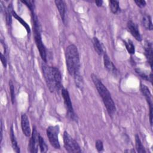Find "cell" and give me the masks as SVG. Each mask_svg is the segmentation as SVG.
Masks as SVG:
<instances>
[{
	"mask_svg": "<svg viewBox=\"0 0 153 153\" xmlns=\"http://www.w3.org/2000/svg\"><path fill=\"white\" fill-rule=\"evenodd\" d=\"M42 71L49 90L51 93L60 91L63 87L62 75L59 69L54 66H50L44 62L42 63Z\"/></svg>",
	"mask_w": 153,
	"mask_h": 153,
	"instance_id": "1",
	"label": "cell"
},
{
	"mask_svg": "<svg viewBox=\"0 0 153 153\" xmlns=\"http://www.w3.org/2000/svg\"><path fill=\"white\" fill-rule=\"evenodd\" d=\"M91 78L95 85V87L97 90L99 94L102 99L108 114L110 116H112L115 112L116 108L109 90L96 75L91 74Z\"/></svg>",
	"mask_w": 153,
	"mask_h": 153,
	"instance_id": "2",
	"label": "cell"
},
{
	"mask_svg": "<svg viewBox=\"0 0 153 153\" xmlns=\"http://www.w3.org/2000/svg\"><path fill=\"white\" fill-rule=\"evenodd\" d=\"M65 60L68 73L74 76L80 74V61L78 48L74 44L69 45L65 50Z\"/></svg>",
	"mask_w": 153,
	"mask_h": 153,
	"instance_id": "3",
	"label": "cell"
},
{
	"mask_svg": "<svg viewBox=\"0 0 153 153\" xmlns=\"http://www.w3.org/2000/svg\"><path fill=\"white\" fill-rule=\"evenodd\" d=\"M32 19L33 22V29L34 33V38L35 41L38 48V50L39 52V54L42 60L44 62H47V53L45 47L42 42V37H41V25L39 24V20L38 19L37 16H36L35 12L31 13Z\"/></svg>",
	"mask_w": 153,
	"mask_h": 153,
	"instance_id": "4",
	"label": "cell"
},
{
	"mask_svg": "<svg viewBox=\"0 0 153 153\" xmlns=\"http://www.w3.org/2000/svg\"><path fill=\"white\" fill-rule=\"evenodd\" d=\"M59 126L57 125L50 126L46 129V133L49 142L51 146L56 149H60V148L59 140Z\"/></svg>",
	"mask_w": 153,
	"mask_h": 153,
	"instance_id": "5",
	"label": "cell"
},
{
	"mask_svg": "<svg viewBox=\"0 0 153 153\" xmlns=\"http://www.w3.org/2000/svg\"><path fill=\"white\" fill-rule=\"evenodd\" d=\"M63 143L64 147L68 152H81V148L78 142L66 131H65L63 133Z\"/></svg>",
	"mask_w": 153,
	"mask_h": 153,
	"instance_id": "6",
	"label": "cell"
},
{
	"mask_svg": "<svg viewBox=\"0 0 153 153\" xmlns=\"http://www.w3.org/2000/svg\"><path fill=\"white\" fill-rule=\"evenodd\" d=\"M61 93L64 100V103L67 111L68 117L73 120H76V115L72 107L71 100L68 90L62 87L61 89Z\"/></svg>",
	"mask_w": 153,
	"mask_h": 153,
	"instance_id": "7",
	"label": "cell"
},
{
	"mask_svg": "<svg viewBox=\"0 0 153 153\" xmlns=\"http://www.w3.org/2000/svg\"><path fill=\"white\" fill-rule=\"evenodd\" d=\"M39 133L36 130L35 126L33 127L32 132L31 134V137L29 140V148L30 152H37L38 148L39 146Z\"/></svg>",
	"mask_w": 153,
	"mask_h": 153,
	"instance_id": "8",
	"label": "cell"
},
{
	"mask_svg": "<svg viewBox=\"0 0 153 153\" xmlns=\"http://www.w3.org/2000/svg\"><path fill=\"white\" fill-rule=\"evenodd\" d=\"M140 90L145 97V99L149 105V118H151L152 117V94L149 89V88L143 84H140Z\"/></svg>",
	"mask_w": 153,
	"mask_h": 153,
	"instance_id": "9",
	"label": "cell"
},
{
	"mask_svg": "<svg viewBox=\"0 0 153 153\" xmlns=\"http://www.w3.org/2000/svg\"><path fill=\"white\" fill-rule=\"evenodd\" d=\"M127 27L131 35L138 41L142 40V35L139 32L138 26L132 20H129L127 24Z\"/></svg>",
	"mask_w": 153,
	"mask_h": 153,
	"instance_id": "10",
	"label": "cell"
},
{
	"mask_svg": "<svg viewBox=\"0 0 153 153\" xmlns=\"http://www.w3.org/2000/svg\"><path fill=\"white\" fill-rule=\"evenodd\" d=\"M103 63L106 69L111 74L117 76L119 74V71L114 65L113 62L109 59L108 55L106 53L103 54Z\"/></svg>",
	"mask_w": 153,
	"mask_h": 153,
	"instance_id": "11",
	"label": "cell"
},
{
	"mask_svg": "<svg viewBox=\"0 0 153 153\" xmlns=\"http://www.w3.org/2000/svg\"><path fill=\"white\" fill-rule=\"evenodd\" d=\"M21 127L24 135L26 137H30L32 134L31 129L29 118L26 114H22L21 115Z\"/></svg>",
	"mask_w": 153,
	"mask_h": 153,
	"instance_id": "12",
	"label": "cell"
},
{
	"mask_svg": "<svg viewBox=\"0 0 153 153\" xmlns=\"http://www.w3.org/2000/svg\"><path fill=\"white\" fill-rule=\"evenodd\" d=\"M152 44L151 42L146 41L144 45V54L151 68L152 66Z\"/></svg>",
	"mask_w": 153,
	"mask_h": 153,
	"instance_id": "13",
	"label": "cell"
},
{
	"mask_svg": "<svg viewBox=\"0 0 153 153\" xmlns=\"http://www.w3.org/2000/svg\"><path fill=\"white\" fill-rule=\"evenodd\" d=\"M54 3L59 12L62 20H63V22H65V19H66V11L65 2L63 0H56L54 1Z\"/></svg>",
	"mask_w": 153,
	"mask_h": 153,
	"instance_id": "14",
	"label": "cell"
},
{
	"mask_svg": "<svg viewBox=\"0 0 153 153\" xmlns=\"http://www.w3.org/2000/svg\"><path fill=\"white\" fill-rule=\"evenodd\" d=\"M10 139H11V145L12 147L13 148V150L17 152V153H20V148L18 145L17 143V141L16 140L15 134H14V131L13 130V125H11V127H10Z\"/></svg>",
	"mask_w": 153,
	"mask_h": 153,
	"instance_id": "15",
	"label": "cell"
},
{
	"mask_svg": "<svg viewBox=\"0 0 153 153\" xmlns=\"http://www.w3.org/2000/svg\"><path fill=\"white\" fill-rule=\"evenodd\" d=\"M142 23L144 27L149 30H152L153 29V25L152 23L151 17L148 14H143L142 16Z\"/></svg>",
	"mask_w": 153,
	"mask_h": 153,
	"instance_id": "16",
	"label": "cell"
},
{
	"mask_svg": "<svg viewBox=\"0 0 153 153\" xmlns=\"http://www.w3.org/2000/svg\"><path fill=\"white\" fill-rule=\"evenodd\" d=\"M10 9H11V12L12 16H13L14 18H16V19L25 27V28L26 29L27 32L28 33H29L30 32V27H29L28 24H27L23 19H22L19 16H18L17 14L13 10V7H12L11 4H10Z\"/></svg>",
	"mask_w": 153,
	"mask_h": 153,
	"instance_id": "17",
	"label": "cell"
},
{
	"mask_svg": "<svg viewBox=\"0 0 153 153\" xmlns=\"http://www.w3.org/2000/svg\"><path fill=\"white\" fill-rule=\"evenodd\" d=\"M92 42H93V45L94 47V49L95 50V51L96 52V53L98 55H102L103 54V48L101 44V42H100V41L99 40V39L96 37L94 36L93 38L92 39Z\"/></svg>",
	"mask_w": 153,
	"mask_h": 153,
	"instance_id": "18",
	"label": "cell"
},
{
	"mask_svg": "<svg viewBox=\"0 0 153 153\" xmlns=\"http://www.w3.org/2000/svg\"><path fill=\"white\" fill-rule=\"evenodd\" d=\"M134 70H135L136 73L138 75H139L142 79L148 81H150L152 83V73H151L149 75H148L144 71L142 70L140 68H136Z\"/></svg>",
	"mask_w": 153,
	"mask_h": 153,
	"instance_id": "19",
	"label": "cell"
},
{
	"mask_svg": "<svg viewBox=\"0 0 153 153\" xmlns=\"http://www.w3.org/2000/svg\"><path fill=\"white\" fill-rule=\"evenodd\" d=\"M135 145H136V151L139 153H146V151L143 146L142 142L139 138L138 134L135 135Z\"/></svg>",
	"mask_w": 153,
	"mask_h": 153,
	"instance_id": "20",
	"label": "cell"
},
{
	"mask_svg": "<svg viewBox=\"0 0 153 153\" xmlns=\"http://www.w3.org/2000/svg\"><path fill=\"white\" fill-rule=\"evenodd\" d=\"M109 7L113 14H117L120 11L119 1L115 0H111L109 1Z\"/></svg>",
	"mask_w": 153,
	"mask_h": 153,
	"instance_id": "21",
	"label": "cell"
},
{
	"mask_svg": "<svg viewBox=\"0 0 153 153\" xmlns=\"http://www.w3.org/2000/svg\"><path fill=\"white\" fill-rule=\"evenodd\" d=\"M39 147L41 152H46L48 149V146L44 139V138L39 134Z\"/></svg>",
	"mask_w": 153,
	"mask_h": 153,
	"instance_id": "22",
	"label": "cell"
},
{
	"mask_svg": "<svg viewBox=\"0 0 153 153\" xmlns=\"http://www.w3.org/2000/svg\"><path fill=\"white\" fill-rule=\"evenodd\" d=\"M124 43L128 53L130 54H134L135 52V48L132 41L131 40H128L127 41H124Z\"/></svg>",
	"mask_w": 153,
	"mask_h": 153,
	"instance_id": "23",
	"label": "cell"
},
{
	"mask_svg": "<svg viewBox=\"0 0 153 153\" xmlns=\"http://www.w3.org/2000/svg\"><path fill=\"white\" fill-rule=\"evenodd\" d=\"M74 80H75V83L76 86L78 88H80V89H82V87H83L84 82H83L82 77V76L80 75V74L75 75V76H74Z\"/></svg>",
	"mask_w": 153,
	"mask_h": 153,
	"instance_id": "24",
	"label": "cell"
},
{
	"mask_svg": "<svg viewBox=\"0 0 153 153\" xmlns=\"http://www.w3.org/2000/svg\"><path fill=\"white\" fill-rule=\"evenodd\" d=\"M9 86H10V91L11 102L13 104H14L15 101V90H14V84L11 80L9 81Z\"/></svg>",
	"mask_w": 153,
	"mask_h": 153,
	"instance_id": "25",
	"label": "cell"
},
{
	"mask_svg": "<svg viewBox=\"0 0 153 153\" xmlns=\"http://www.w3.org/2000/svg\"><path fill=\"white\" fill-rule=\"evenodd\" d=\"M22 3L25 4L29 9L31 13L35 12V5H34V1H22Z\"/></svg>",
	"mask_w": 153,
	"mask_h": 153,
	"instance_id": "26",
	"label": "cell"
},
{
	"mask_svg": "<svg viewBox=\"0 0 153 153\" xmlns=\"http://www.w3.org/2000/svg\"><path fill=\"white\" fill-rule=\"evenodd\" d=\"M95 147H96V149H97V151L99 152H101L103 151V142L100 140V139H98L96 141V143H95Z\"/></svg>",
	"mask_w": 153,
	"mask_h": 153,
	"instance_id": "27",
	"label": "cell"
},
{
	"mask_svg": "<svg viewBox=\"0 0 153 153\" xmlns=\"http://www.w3.org/2000/svg\"><path fill=\"white\" fill-rule=\"evenodd\" d=\"M134 2L140 8H143L146 5V1H144V0L134 1Z\"/></svg>",
	"mask_w": 153,
	"mask_h": 153,
	"instance_id": "28",
	"label": "cell"
},
{
	"mask_svg": "<svg viewBox=\"0 0 153 153\" xmlns=\"http://www.w3.org/2000/svg\"><path fill=\"white\" fill-rule=\"evenodd\" d=\"M1 61L2 64L4 66V67L6 68V66H7V60L5 59V56L2 53H1Z\"/></svg>",
	"mask_w": 153,
	"mask_h": 153,
	"instance_id": "29",
	"label": "cell"
},
{
	"mask_svg": "<svg viewBox=\"0 0 153 153\" xmlns=\"http://www.w3.org/2000/svg\"><path fill=\"white\" fill-rule=\"evenodd\" d=\"M95 4H96V5L97 7H101L102 5V4H103V1H101V0H99V1H95Z\"/></svg>",
	"mask_w": 153,
	"mask_h": 153,
	"instance_id": "30",
	"label": "cell"
},
{
	"mask_svg": "<svg viewBox=\"0 0 153 153\" xmlns=\"http://www.w3.org/2000/svg\"><path fill=\"white\" fill-rule=\"evenodd\" d=\"M2 120L1 121V142H2Z\"/></svg>",
	"mask_w": 153,
	"mask_h": 153,
	"instance_id": "31",
	"label": "cell"
},
{
	"mask_svg": "<svg viewBox=\"0 0 153 153\" xmlns=\"http://www.w3.org/2000/svg\"><path fill=\"white\" fill-rule=\"evenodd\" d=\"M125 152H135V151L133 149V150H126L125 151Z\"/></svg>",
	"mask_w": 153,
	"mask_h": 153,
	"instance_id": "32",
	"label": "cell"
}]
</instances>
